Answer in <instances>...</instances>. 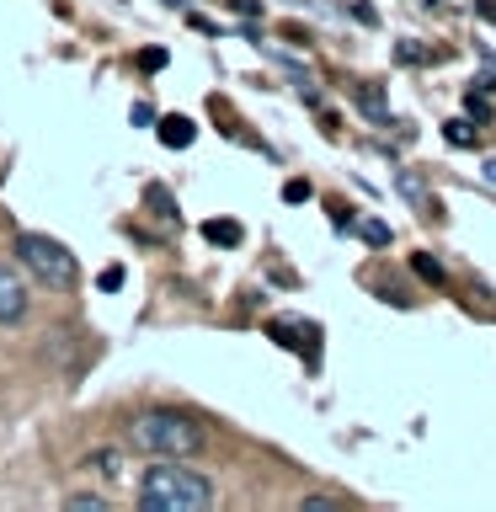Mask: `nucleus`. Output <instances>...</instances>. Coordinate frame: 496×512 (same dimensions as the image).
<instances>
[{"mask_svg": "<svg viewBox=\"0 0 496 512\" xmlns=\"http://www.w3.org/2000/svg\"><path fill=\"white\" fill-rule=\"evenodd\" d=\"M134 502L139 512H208L214 507V480L187 470L182 459H160L155 470H144Z\"/></svg>", "mask_w": 496, "mask_h": 512, "instance_id": "nucleus-1", "label": "nucleus"}, {"mask_svg": "<svg viewBox=\"0 0 496 512\" xmlns=\"http://www.w3.org/2000/svg\"><path fill=\"white\" fill-rule=\"evenodd\" d=\"M128 448L144 459H192L203 448V427L182 411H144L128 422Z\"/></svg>", "mask_w": 496, "mask_h": 512, "instance_id": "nucleus-2", "label": "nucleus"}, {"mask_svg": "<svg viewBox=\"0 0 496 512\" xmlns=\"http://www.w3.org/2000/svg\"><path fill=\"white\" fill-rule=\"evenodd\" d=\"M16 256L27 262V272L38 278L43 288H70L75 283V256L70 246H59L54 235H16Z\"/></svg>", "mask_w": 496, "mask_h": 512, "instance_id": "nucleus-3", "label": "nucleus"}, {"mask_svg": "<svg viewBox=\"0 0 496 512\" xmlns=\"http://www.w3.org/2000/svg\"><path fill=\"white\" fill-rule=\"evenodd\" d=\"M16 320H27V283L11 267H0V326H16Z\"/></svg>", "mask_w": 496, "mask_h": 512, "instance_id": "nucleus-4", "label": "nucleus"}, {"mask_svg": "<svg viewBox=\"0 0 496 512\" xmlns=\"http://www.w3.org/2000/svg\"><path fill=\"white\" fill-rule=\"evenodd\" d=\"M86 470H91L96 480H107V486H118L123 470H128V459H123V448H96V454L86 459Z\"/></svg>", "mask_w": 496, "mask_h": 512, "instance_id": "nucleus-5", "label": "nucleus"}, {"mask_svg": "<svg viewBox=\"0 0 496 512\" xmlns=\"http://www.w3.org/2000/svg\"><path fill=\"white\" fill-rule=\"evenodd\" d=\"M160 144H171V150H187L192 139H198V128H192V118H182V112H171V118H160Z\"/></svg>", "mask_w": 496, "mask_h": 512, "instance_id": "nucleus-6", "label": "nucleus"}, {"mask_svg": "<svg viewBox=\"0 0 496 512\" xmlns=\"http://www.w3.org/2000/svg\"><path fill=\"white\" fill-rule=\"evenodd\" d=\"M203 235L214 240V246H240V224H235V219H208Z\"/></svg>", "mask_w": 496, "mask_h": 512, "instance_id": "nucleus-7", "label": "nucleus"}, {"mask_svg": "<svg viewBox=\"0 0 496 512\" xmlns=\"http://www.w3.org/2000/svg\"><path fill=\"white\" fill-rule=\"evenodd\" d=\"M64 507H86V512H102V507H112V496H102V491H70V496H64Z\"/></svg>", "mask_w": 496, "mask_h": 512, "instance_id": "nucleus-8", "label": "nucleus"}, {"mask_svg": "<svg viewBox=\"0 0 496 512\" xmlns=\"http://www.w3.org/2000/svg\"><path fill=\"white\" fill-rule=\"evenodd\" d=\"M480 134H475V123L470 118H454V123H448V144H459V150H464V144H475Z\"/></svg>", "mask_w": 496, "mask_h": 512, "instance_id": "nucleus-9", "label": "nucleus"}, {"mask_svg": "<svg viewBox=\"0 0 496 512\" xmlns=\"http://www.w3.org/2000/svg\"><path fill=\"white\" fill-rule=\"evenodd\" d=\"M411 267H416V272H422V278H427V283H443V267H438V262H432V256H411Z\"/></svg>", "mask_w": 496, "mask_h": 512, "instance_id": "nucleus-10", "label": "nucleus"}, {"mask_svg": "<svg viewBox=\"0 0 496 512\" xmlns=\"http://www.w3.org/2000/svg\"><path fill=\"white\" fill-rule=\"evenodd\" d=\"M363 240H374V246H384V240H390V230H384L379 219H368V224H363Z\"/></svg>", "mask_w": 496, "mask_h": 512, "instance_id": "nucleus-11", "label": "nucleus"}, {"mask_svg": "<svg viewBox=\"0 0 496 512\" xmlns=\"http://www.w3.org/2000/svg\"><path fill=\"white\" fill-rule=\"evenodd\" d=\"M96 283H102L107 294H112V288H123V267H102V278H96Z\"/></svg>", "mask_w": 496, "mask_h": 512, "instance_id": "nucleus-12", "label": "nucleus"}, {"mask_svg": "<svg viewBox=\"0 0 496 512\" xmlns=\"http://www.w3.org/2000/svg\"><path fill=\"white\" fill-rule=\"evenodd\" d=\"M470 118H491V102L480 91H470Z\"/></svg>", "mask_w": 496, "mask_h": 512, "instance_id": "nucleus-13", "label": "nucleus"}, {"mask_svg": "<svg viewBox=\"0 0 496 512\" xmlns=\"http://www.w3.org/2000/svg\"><path fill=\"white\" fill-rule=\"evenodd\" d=\"M486 182H496V160H486Z\"/></svg>", "mask_w": 496, "mask_h": 512, "instance_id": "nucleus-14", "label": "nucleus"}]
</instances>
